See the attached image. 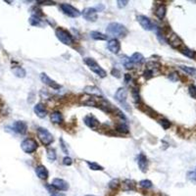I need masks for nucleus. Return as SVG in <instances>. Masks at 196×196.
<instances>
[{
	"label": "nucleus",
	"mask_w": 196,
	"mask_h": 196,
	"mask_svg": "<svg viewBox=\"0 0 196 196\" xmlns=\"http://www.w3.org/2000/svg\"><path fill=\"white\" fill-rule=\"evenodd\" d=\"M107 32L115 37H125L129 31L124 25L119 23H111L107 27Z\"/></svg>",
	"instance_id": "f257e3e1"
},
{
	"label": "nucleus",
	"mask_w": 196,
	"mask_h": 196,
	"mask_svg": "<svg viewBox=\"0 0 196 196\" xmlns=\"http://www.w3.org/2000/svg\"><path fill=\"white\" fill-rule=\"evenodd\" d=\"M83 61L90 70L93 73H95L97 76H99L100 78H105L107 76L106 71L103 70V69L99 66V64H98L93 58H84Z\"/></svg>",
	"instance_id": "f03ea898"
},
{
	"label": "nucleus",
	"mask_w": 196,
	"mask_h": 196,
	"mask_svg": "<svg viewBox=\"0 0 196 196\" xmlns=\"http://www.w3.org/2000/svg\"><path fill=\"white\" fill-rule=\"evenodd\" d=\"M55 34H56L57 38H58L62 43H64L66 45H71L74 43V37L67 30H65V28H57L55 32Z\"/></svg>",
	"instance_id": "7ed1b4c3"
},
{
	"label": "nucleus",
	"mask_w": 196,
	"mask_h": 196,
	"mask_svg": "<svg viewBox=\"0 0 196 196\" xmlns=\"http://www.w3.org/2000/svg\"><path fill=\"white\" fill-rule=\"evenodd\" d=\"M126 98H128V91L124 87H120L117 92L115 93V99H116L122 107L126 111H130V108L129 107L128 102H126Z\"/></svg>",
	"instance_id": "20e7f679"
},
{
	"label": "nucleus",
	"mask_w": 196,
	"mask_h": 196,
	"mask_svg": "<svg viewBox=\"0 0 196 196\" xmlns=\"http://www.w3.org/2000/svg\"><path fill=\"white\" fill-rule=\"evenodd\" d=\"M37 135H38V138L40 139V141H41L46 146L50 145V144L52 143L53 140H54L53 135L51 134L47 130L43 129V128H39L37 130Z\"/></svg>",
	"instance_id": "39448f33"
},
{
	"label": "nucleus",
	"mask_w": 196,
	"mask_h": 196,
	"mask_svg": "<svg viewBox=\"0 0 196 196\" xmlns=\"http://www.w3.org/2000/svg\"><path fill=\"white\" fill-rule=\"evenodd\" d=\"M60 8L63 11V13L65 15L69 16V17H72V18H78V17L80 16V12L77 9L75 8L74 6H72L71 4H68V3H62L60 5Z\"/></svg>",
	"instance_id": "423d86ee"
},
{
	"label": "nucleus",
	"mask_w": 196,
	"mask_h": 196,
	"mask_svg": "<svg viewBox=\"0 0 196 196\" xmlns=\"http://www.w3.org/2000/svg\"><path fill=\"white\" fill-rule=\"evenodd\" d=\"M21 147L23 149V151L30 154L36 150L37 142L34 139H32V138H27V139H25L21 143Z\"/></svg>",
	"instance_id": "0eeeda50"
},
{
	"label": "nucleus",
	"mask_w": 196,
	"mask_h": 196,
	"mask_svg": "<svg viewBox=\"0 0 196 196\" xmlns=\"http://www.w3.org/2000/svg\"><path fill=\"white\" fill-rule=\"evenodd\" d=\"M137 21L140 24V26L144 28V30H146V31L154 30V28H155L154 24H153L150 19L147 18L146 16H143V15L137 16Z\"/></svg>",
	"instance_id": "6e6552de"
},
{
	"label": "nucleus",
	"mask_w": 196,
	"mask_h": 196,
	"mask_svg": "<svg viewBox=\"0 0 196 196\" xmlns=\"http://www.w3.org/2000/svg\"><path fill=\"white\" fill-rule=\"evenodd\" d=\"M83 17L89 22H95L97 20V10L95 8H85L83 11Z\"/></svg>",
	"instance_id": "1a4fd4ad"
},
{
	"label": "nucleus",
	"mask_w": 196,
	"mask_h": 196,
	"mask_svg": "<svg viewBox=\"0 0 196 196\" xmlns=\"http://www.w3.org/2000/svg\"><path fill=\"white\" fill-rule=\"evenodd\" d=\"M40 79H41V82L44 83V84H46V85H48L49 87H51V88H53V89H60V84H58L57 83L55 80H53V79H51L46 74H44V73H42L41 75H40Z\"/></svg>",
	"instance_id": "9d476101"
},
{
	"label": "nucleus",
	"mask_w": 196,
	"mask_h": 196,
	"mask_svg": "<svg viewBox=\"0 0 196 196\" xmlns=\"http://www.w3.org/2000/svg\"><path fill=\"white\" fill-rule=\"evenodd\" d=\"M54 188L61 190V191H66V190L69 189V184L67 181H65L62 178H54L52 184H51Z\"/></svg>",
	"instance_id": "9b49d317"
},
{
	"label": "nucleus",
	"mask_w": 196,
	"mask_h": 196,
	"mask_svg": "<svg viewBox=\"0 0 196 196\" xmlns=\"http://www.w3.org/2000/svg\"><path fill=\"white\" fill-rule=\"evenodd\" d=\"M107 47L108 49L111 51L114 54H118L121 50V43L117 38H113L111 40H109L107 43Z\"/></svg>",
	"instance_id": "f8f14e48"
},
{
	"label": "nucleus",
	"mask_w": 196,
	"mask_h": 196,
	"mask_svg": "<svg viewBox=\"0 0 196 196\" xmlns=\"http://www.w3.org/2000/svg\"><path fill=\"white\" fill-rule=\"evenodd\" d=\"M12 128H13L14 131H16L17 134H25L28 130V126L25 122H23V121H17V122H15L13 124Z\"/></svg>",
	"instance_id": "ddd939ff"
},
{
	"label": "nucleus",
	"mask_w": 196,
	"mask_h": 196,
	"mask_svg": "<svg viewBox=\"0 0 196 196\" xmlns=\"http://www.w3.org/2000/svg\"><path fill=\"white\" fill-rule=\"evenodd\" d=\"M137 164H138V167H139V169L141 172L145 173L147 171V168H148V160L146 158V156L144 154L140 153L139 155H138L137 157Z\"/></svg>",
	"instance_id": "4468645a"
},
{
	"label": "nucleus",
	"mask_w": 196,
	"mask_h": 196,
	"mask_svg": "<svg viewBox=\"0 0 196 196\" xmlns=\"http://www.w3.org/2000/svg\"><path fill=\"white\" fill-rule=\"evenodd\" d=\"M83 121H84V124L90 129H96L97 126H99L98 120L95 117L92 116V115H87V116H85Z\"/></svg>",
	"instance_id": "2eb2a0df"
},
{
	"label": "nucleus",
	"mask_w": 196,
	"mask_h": 196,
	"mask_svg": "<svg viewBox=\"0 0 196 196\" xmlns=\"http://www.w3.org/2000/svg\"><path fill=\"white\" fill-rule=\"evenodd\" d=\"M169 43L175 48H178L182 45V40L178 37V36H177L176 33H171V36H169Z\"/></svg>",
	"instance_id": "dca6fc26"
},
{
	"label": "nucleus",
	"mask_w": 196,
	"mask_h": 196,
	"mask_svg": "<svg viewBox=\"0 0 196 196\" xmlns=\"http://www.w3.org/2000/svg\"><path fill=\"white\" fill-rule=\"evenodd\" d=\"M33 111L38 118H41V119L45 118L46 115H47V110H46V108L44 107L43 104H41V103H38V104L34 106Z\"/></svg>",
	"instance_id": "f3484780"
},
{
	"label": "nucleus",
	"mask_w": 196,
	"mask_h": 196,
	"mask_svg": "<svg viewBox=\"0 0 196 196\" xmlns=\"http://www.w3.org/2000/svg\"><path fill=\"white\" fill-rule=\"evenodd\" d=\"M36 176L39 178H41V180H46V178L48 177V171L42 165H39V166L36 167Z\"/></svg>",
	"instance_id": "a211bd4d"
},
{
	"label": "nucleus",
	"mask_w": 196,
	"mask_h": 196,
	"mask_svg": "<svg viewBox=\"0 0 196 196\" xmlns=\"http://www.w3.org/2000/svg\"><path fill=\"white\" fill-rule=\"evenodd\" d=\"M82 103L86 106H98L96 98L92 95H85L84 97H82Z\"/></svg>",
	"instance_id": "6ab92c4d"
},
{
	"label": "nucleus",
	"mask_w": 196,
	"mask_h": 196,
	"mask_svg": "<svg viewBox=\"0 0 196 196\" xmlns=\"http://www.w3.org/2000/svg\"><path fill=\"white\" fill-rule=\"evenodd\" d=\"M166 6L165 5H159V6L156 8V11H155V15L157 16V18L160 20H163L166 16Z\"/></svg>",
	"instance_id": "aec40b11"
},
{
	"label": "nucleus",
	"mask_w": 196,
	"mask_h": 196,
	"mask_svg": "<svg viewBox=\"0 0 196 196\" xmlns=\"http://www.w3.org/2000/svg\"><path fill=\"white\" fill-rule=\"evenodd\" d=\"M51 122L54 123V124H60L63 122V116H62V114L58 111H56V112H53L52 114H51Z\"/></svg>",
	"instance_id": "412c9836"
},
{
	"label": "nucleus",
	"mask_w": 196,
	"mask_h": 196,
	"mask_svg": "<svg viewBox=\"0 0 196 196\" xmlns=\"http://www.w3.org/2000/svg\"><path fill=\"white\" fill-rule=\"evenodd\" d=\"M130 61L134 63V64H142V63L144 62V57L142 56V54L135 52V53L132 54Z\"/></svg>",
	"instance_id": "4be33fe9"
},
{
	"label": "nucleus",
	"mask_w": 196,
	"mask_h": 196,
	"mask_svg": "<svg viewBox=\"0 0 196 196\" xmlns=\"http://www.w3.org/2000/svg\"><path fill=\"white\" fill-rule=\"evenodd\" d=\"M12 72L15 76L18 77V78H25L26 77V71H25V69H23L22 67H19V66L13 67Z\"/></svg>",
	"instance_id": "5701e85b"
},
{
	"label": "nucleus",
	"mask_w": 196,
	"mask_h": 196,
	"mask_svg": "<svg viewBox=\"0 0 196 196\" xmlns=\"http://www.w3.org/2000/svg\"><path fill=\"white\" fill-rule=\"evenodd\" d=\"M180 69L182 70L183 72H185L188 74L189 76H191L196 79V69L193 67H187V66H180Z\"/></svg>",
	"instance_id": "b1692460"
},
{
	"label": "nucleus",
	"mask_w": 196,
	"mask_h": 196,
	"mask_svg": "<svg viewBox=\"0 0 196 196\" xmlns=\"http://www.w3.org/2000/svg\"><path fill=\"white\" fill-rule=\"evenodd\" d=\"M28 22H30V24L33 27H41L43 25L42 20H40L39 17H36V16H32L30 20H28Z\"/></svg>",
	"instance_id": "393cba45"
},
{
	"label": "nucleus",
	"mask_w": 196,
	"mask_h": 196,
	"mask_svg": "<svg viewBox=\"0 0 196 196\" xmlns=\"http://www.w3.org/2000/svg\"><path fill=\"white\" fill-rule=\"evenodd\" d=\"M90 36L91 38H93L95 40H106L108 38V36H105V34H103L102 32H91Z\"/></svg>",
	"instance_id": "a878e982"
},
{
	"label": "nucleus",
	"mask_w": 196,
	"mask_h": 196,
	"mask_svg": "<svg viewBox=\"0 0 196 196\" xmlns=\"http://www.w3.org/2000/svg\"><path fill=\"white\" fill-rule=\"evenodd\" d=\"M134 186H135L134 181L131 180H126L123 182V188L124 190H126V191H128V190H134Z\"/></svg>",
	"instance_id": "bb28decb"
},
{
	"label": "nucleus",
	"mask_w": 196,
	"mask_h": 196,
	"mask_svg": "<svg viewBox=\"0 0 196 196\" xmlns=\"http://www.w3.org/2000/svg\"><path fill=\"white\" fill-rule=\"evenodd\" d=\"M122 63H123V65L126 69L134 68V63L130 61V58H129V57H126V56H123L122 57Z\"/></svg>",
	"instance_id": "cd10ccee"
},
{
	"label": "nucleus",
	"mask_w": 196,
	"mask_h": 196,
	"mask_svg": "<svg viewBox=\"0 0 196 196\" xmlns=\"http://www.w3.org/2000/svg\"><path fill=\"white\" fill-rule=\"evenodd\" d=\"M84 91L87 92V93H91L92 95H99L100 94L99 89L94 87V86H86L84 88Z\"/></svg>",
	"instance_id": "c85d7f7f"
},
{
	"label": "nucleus",
	"mask_w": 196,
	"mask_h": 196,
	"mask_svg": "<svg viewBox=\"0 0 196 196\" xmlns=\"http://www.w3.org/2000/svg\"><path fill=\"white\" fill-rule=\"evenodd\" d=\"M86 163H87L88 167L93 171H103L104 169H103V167L98 165L97 163H94V162H89V161H86Z\"/></svg>",
	"instance_id": "c756f323"
},
{
	"label": "nucleus",
	"mask_w": 196,
	"mask_h": 196,
	"mask_svg": "<svg viewBox=\"0 0 196 196\" xmlns=\"http://www.w3.org/2000/svg\"><path fill=\"white\" fill-rule=\"evenodd\" d=\"M181 51V53H182L183 55H185V56L189 57V58H194V57H195L194 51H192L191 49H189V48H187V47H183Z\"/></svg>",
	"instance_id": "7c9ffc66"
},
{
	"label": "nucleus",
	"mask_w": 196,
	"mask_h": 196,
	"mask_svg": "<svg viewBox=\"0 0 196 196\" xmlns=\"http://www.w3.org/2000/svg\"><path fill=\"white\" fill-rule=\"evenodd\" d=\"M117 130L120 131V132H123V134H128V132L130 131L129 126L124 123H121V124L117 125Z\"/></svg>",
	"instance_id": "2f4dec72"
},
{
	"label": "nucleus",
	"mask_w": 196,
	"mask_h": 196,
	"mask_svg": "<svg viewBox=\"0 0 196 196\" xmlns=\"http://www.w3.org/2000/svg\"><path fill=\"white\" fill-rule=\"evenodd\" d=\"M131 93H132V97H134V100L135 103L139 102L140 101V95H139V90H138L137 87H134L131 90Z\"/></svg>",
	"instance_id": "473e14b6"
},
{
	"label": "nucleus",
	"mask_w": 196,
	"mask_h": 196,
	"mask_svg": "<svg viewBox=\"0 0 196 196\" xmlns=\"http://www.w3.org/2000/svg\"><path fill=\"white\" fill-rule=\"evenodd\" d=\"M56 157H57V155H56V151L54 150V149H48L47 150V158H48V160H50V161H55V159H56Z\"/></svg>",
	"instance_id": "72a5a7b5"
},
{
	"label": "nucleus",
	"mask_w": 196,
	"mask_h": 196,
	"mask_svg": "<svg viewBox=\"0 0 196 196\" xmlns=\"http://www.w3.org/2000/svg\"><path fill=\"white\" fill-rule=\"evenodd\" d=\"M139 185L142 188H150V187H152V182L148 180H143L139 182Z\"/></svg>",
	"instance_id": "f704fd0d"
},
{
	"label": "nucleus",
	"mask_w": 196,
	"mask_h": 196,
	"mask_svg": "<svg viewBox=\"0 0 196 196\" xmlns=\"http://www.w3.org/2000/svg\"><path fill=\"white\" fill-rule=\"evenodd\" d=\"M159 123L160 125L163 126V129L164 130H167V129H169L170 126H171V122L170 121H168L167 119H162V120H160L159 121Z\"/></svg>",
	"instance_id": "c9c22d12"
},
{
	"label": "nucleus",
	"mask_w": 196,
	"mask_h": 196,
	"mask_svg": "<svg viewBox=\"0 0 196 196\" xmlns=\"http://www.w3.org/2000/svg\"><path fill=\"white\" fill-rule=\"evenodd\" d=\"M188 91H189V94L191 95V97H193V98H195V99H196V86L193 85V84L189 85Z\"/></svg>",
	"instance_id": "e433bc0d"
},
{
	"label": "nucleus",
	"mask_w": 196,
	"mask_h": 196,
	"mask_svg": "<svg viewBox=\"0 0 196 196\" xmlns=\"http://www.w3.org/2000/svg\"><path fill=\"white\" fill-rule=\"evenodd\" d=\"M154 75H155V73H154L153 71L148 70V69H146V71L144 72L143 76H144V78H145L146 79H151V78L154 76Z\"/></svg>",
	"instance_id": "4c0bfd02"
},
{
	"label": "nucleus",
	"mask_w": 196,
	"mask_h": 196,
	"mask_svg": "<svg viewBox=\"0 0 196 196\" xmlns=\"http://www.w3.org/2000/svg\"><path fill=\"white\" fill-rule=\"evenodd\" d=\"M63 164H64L65 166H71L73 164V160L72 158L70 157H65L64 159H63Z\"/></svg>",
	"instance_id": "58836bf2"
},
{
	"label": "nucleus",
	"mask_w": 196,
	"mask_h": 196,
	"mask_svg": "<svg viewBox=\"0 0 196 196\" xmlns=\"http://www.w3.org/2000/svg\"><path fill=\"white\" fill-rule=\"evenodd\" d=\"M118 3V7L119 8H124L126 6V4L129 3V1H126V0H124V1H122V0H119V1H117Z\"/></svg>",
	"instance_id": "ea45409f"
},
{
	"label": "nucleus",
	"mask_w": 196,
	"mask_h": 196,
	"mask_svg": "<svg viewBox=\"0 0 196 196\" xmlns=\"http://www.w3.org/2000/svg\"><path fill=\"white\" fill-rule=\"evenodd\" d=\"M119 185V181L118 180H113L110 183H109V186L111 188H116Z\"/></svg>",
	"instance_id": "a19ab883"
},
{
	"label": "nucleus",
	"mask_w": 196,
	"mask_h": 196,
	"mask_svg": "<svg viewBox=\"0 0 196 196\" xmlns=\"http://www.w3.org/2000/svg\"><path fill=\"white\" fill-rule=\"evenodd\" d=\"M37 4L39 5H54V1H37Z\"/></svg>",
	"instance_id": "79ce46f5"
},
{
	"label": "nucleus",
	"mask_w": 196,
	"mask_h": 196,
	"mask_svg": "<svg viewBox=\"0 0 196 196\" xmlns=\"http://www.w3.org/2000/svg\"><path fill=\"white\" fill-rule=\"evenodd\" d=\"M169 79H171V80H173V82H176V80H177V73H173V74H171L170 76H169Z\"/></svg>",
	"instance_id": "37998d69"
},
{
	"label": "nucleus",
	"mask_w": 196,
	"mask_h": 196,
	"mask_svg": "<svg viewBox=\"0 0 196 196\" xmlns=\"http://www.w3.org/2000/svg\"><path fill=\"white\" fill-rule=\"evenodd\" d=\"M112 75L116 78H120V72L117 70V69H113L112 70Z\"/></svg>",
	"instance_id": "c03bdc74"
},
{
	"label": "nucleus",
	"mask_w": 196,
	"mask_h": 196,
	"mask_svg": "<svg viewBox=\"0 0 196 196\" xmlns=\"http://www.w3.org/2000/svg\"><path fill=\"white\" fill-rule=\"evenodd\" d=\"M60 141H61V144H62V149H63V151H64L65 153H68V150H67V149H66V144H65V142H64V140H63L62 139V138H61V139H60Z\"/></svg>",
	"instance_id": "a18cd8bd"
},
{
	"label": "nucleus",
	"mask_w": 196,
	"mask_h": 196,
	"mask_svg": "<svg viewBox=\"0 0 196 196\" xmlns=\"http://www.w3.org/2000/svg\"><path fill=\"white\" fill-rule=\"evenodd\" d=\"M130 79H131V78H130V75H129V74H126V75H125V82H126V83H129L130 82Z\"/></svg>",
	"instance_id": "49530a36"
},
{
	"label": "nucleus",
	"mask_w": 196,
	"mask_h": 196,
	"mask_svg": "<svg viewBox=\"0 0 196 196\" xmlns=\"http://www.w3.org/2000/svg\"><path fill=\"white\" fill-rule=\"evenodd\" d=\"M188 177L191 178V180H196V172L189 173V174H188Z\"/></svg>",
	"instance_id": "de8ad7c7"
},
{
	"label": "nucleus",
	"mask_w": 196,
	"mask_h": 196,
	"mask_svg": "<svg viewBox=\"0 0 196 196\" xmlns=\"http://www.w3.org/2000/svg\"><path fill=\"white\" fill-rule=\"evenodd\" d=\"M51 196H65V195L62 194V193H52V194H51Z\"/></svg>",
	"instance_id": "09e8293b"
}]
</instances>
